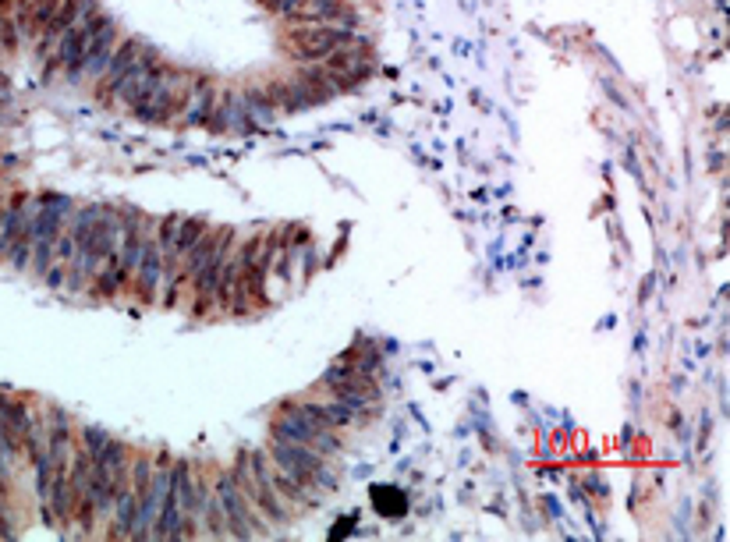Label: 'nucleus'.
Instances as JSON below:
<instances>
[{
    "label": "nucleus",
    "mask_w": 730,
    "mask_h": 542,
    "mask_svg": "<svg viewBox=\"0 0 730 542\" xmlns=\"http://www.w3.org/2000/svg\"><path fill=\"white\" fill-rule=\"evenodd\" d=\"M216 96H220L216 79H209V75H196V89H192V100H188V107H185L181 125L185 128L209 125V114H213V107H216Z\"/></svg>",
    "instance_id": "18"
},
{
    "label": "nucleus",
    "mask_w": 730,
    "mask_h": 542,
    "mask_svg": "<svg viewBox=\"0 0 730 542\" xmlns=\"http://www.w3.org/2000/svg\"><path fill=\"white\" fill-rule=\"evenodd\" d=\"M242 92V107H245V118H248V125L252 128H270L277 118H281V110L274 107V100L266 96V89L263 82H252L238 89Z\"/></svg>",
    "instance_id": "20"
},
{
    "label": "nucleus",
    "mask_w": 730,
    "mask_h": 542,
    "mask_svg": "<svg viewBox=\"0 0 730 542\" xmlns=\"http://www.w3.org/2000/svg\"><path fill=\"white\" fill-rule=\"evenodd\" d=\"M235 245H238V231H235V227H224L220 238H216V245H213V252H209V259L196 270V277L188 281V291H192V312H196V316H206V312L213 309L220 273H224V266H227V259H231Z\"/></svg>",
    "instance_id": "8"
},
{
    "label": "nucleus",
    "mask_w": 730,
    "mask_h": 542,
    "mask_svg": "<svg viewBox=\"0 0 730 542\" xmlns=\"http://www.w3.org/2000/svg\"><path fill=\"white\" fill-rule=\"evenodd\" d=\"M320 386H323L330 397H337L341 404H348L351 412H359L365 422H369V418H379V412H383V390H379L376 376L359 373L355 366H348V362H341V358L323 373Z\"/></svg>",
    "instance_id": "3"
},
{
    "label": "nucleus",
    "mask_w": 730,
    "mask_h": 542,
    "mask_svg": "<svg viewBox=\"0 0 730 542\" xmlns=\"http://www.w3.org/2000/svg\"><path fill=\"white\" fill-rule=\"evenodd\" d=\"M46 288H53V291H61L64 284H68V262H53L50 270H46Z\"/></svg>",
    "instance_id": "30"
},
{
    "label": "nucleus",
    "mask_w": 730,
    "mask_h": 542,
    "mask_svg": "<svg viewBox=\"0 0 730 542\" xmlns=\"http://www.w3.org/2000/svg\"><path fill=\"white\" fill-rule=\"evenodd\" d=\"M298 262H302V270H298V277L302 281H309L312 273H316V266H320V252H316V245H302V252H298Z\"/></svg>",
    "instance_id": "27"
},
{
    "label": "nucleus",
    "mask_w": 730,
    "mask_h": 542,
    "mask_svg": "<svg viewBox=\"0 0 730 542\" xmlns=\"http://www.w3.org/2000/svg\"><path fill=\"white\" fill-rule=\"evenodd\" d=\"M14 532H18V521H14V510H11V503H7V497H0V539H14Z\"/></svg>",
    "instance_id": "28"
},
{
    "label": "nucleus",
    "mask_w": 730,
    "mask_h": 542,
    "mask_svg": "<svg viewBox=\"0 0 730 542\" xmlns=\"http://www.w3.org/2000/svg\"><path fill=\"white\" fill-rule=\"evenodd\" d=\"M294 82L305 89L309 107H323V103H330V100L337 96V89L330 82V71H326L323 64H302V68L294 71Z\"/></svg>",
    "instance_id": "21"
},
{
    "label": "nucleus",
    "mask_w": 730,
    "mask_h": 542,
    "mask_svg": "<svg viewBox=\"0 0 730 542\" xmlns=\"http://www.w3.org/2000/svg\"><path fill=\"white\" fill-rule=\"evenodd\" d=\"M359 33L344 25H298L287 33V50L294 53L298 64H323L326 57L341 46H355Z\"/></svg>",
    "instance_id": "7"
},
{
    "label": "nucleus",
    "mask_w": 730,
    "mask_h": 542,
    "mask_svg": "<svg viewBox=\"0 0 730 542\" xmlns=\"http://www.w3.org/2000/svg\"><path fill=\"white\" fill-rule=\"evenodd\" d=\"M121 43V29H118V22H110L103 33H96L92 40L85 43V53H82V64H85V82H96L103 71H107V64H110V57H114V46Z\"/></svg>",
    "instance_id": "15"
},
{
    "label": "nucleus",
    "mask_w": 730,
    "mask_h": 542,
    "mask_svg": "<svg viewBox=\"0 0 730 542\" xmlns=\"http://www.w3.org/2000/svg\"><path fill=\"white\" fill-rule=\"evenodd\" d=\"M294 408L302 415H309L316 425L333 429V433H348V429H362L365 418L359 412H351L348 404H341L337 397H326V401H294Z\"/></svg>",
    "instance_id": "13"
},
{
    "label": "nucleus",
    "mask_w": 730,
    "mask_h": 542,
    "mask_svg": "<svg viewBox=\"0 0 730 542\" xmlns=\"http://www.w3.org/2000/svg\"><path fill=\"white\" fill-rule=\"evenodd\" d=\"M270 436H281V440H291V443L312 447V451H320L323 458H333V461L344 454V436L333 433V429L316 425L309 415H302V412L294 408V401L277 404V412L270 418Z\"/></svg>",
    "instance_id": "4"
},
{
    "label": "nucleus",
    "mask_w": 730,
    "mask_h": 542,
    "mask_svg": "<svg viewBox=\"0 0 730 542\" xmlns=\"http://www.w3.org/2000/svg\"><path fill=\"white\" fill-rule=\"evenodd\" d=\"M263 451H242L238 458H235V464H231V479L238 482V490L245 493V500L252 503L274 528H287L291 525V503L274 490V482L266 479V468H263Z\"/></svg>",
    "instance_id": "1"
},
{
    "label": "nucleus",
    "mask_w": 730,
    "mask_h": 542,
    "mask_svg": "<svg viewBox=\"0 0 730 542\" xmlns=\"http://www.w3.org/2000/svg\"><path fill=\"white\" fill-rule=\"evenodd\" d=\"M29 216H33L29 195H11V203H7V206H4V213H0V259H7L11 245H14V242H18V234L25 231Z\"/></svg>",
    "instance_id": "19"
},
{
    "label": "nucleus",
    "mask_w": 730,
    "mask_h": 542,
    "mask_svg": "<svg viewBox=\"0 0 730 542\" xmlns=\"http://www.w3.org/2000/svg\"><path fill=\"white\" fill-rule=\"evenodd\" d=\"M266 89V96L274 100V107L281 110V114H298V110H309V96H305V89L294 82V75L291 79H266L263 82Z\"/></svg>",
    "instance_id": "22"
},
{
    "label": "nucleus",
    "mask_w": 730,
    "mask_h": 542,
    "mask_svg": "<svg viewBox=\"0 0 730 542\" xmlns=\"http://www.w3.org/2000/svg\"><path fill=\"white\" fill-rule=\"evenodd\" d=\"M0 213H4V206H0Z\"/></svg>",
    "instance_id": "32"
},
{
    "label": "nucleus",
    "mask_w": 730,
    "mask_h": 542,
    "mask_svg": "<svg viewBox=\"0 0 730 542\" xmlns=\"http://www.w3.org/2000/svg\"><path fill=\"white\" fill-rule=\"evenodd\" d=\"M110 22H114V18H110V14H107V11L100 7V11L85 14L79 25H72V29H68V33H64L61 40L53 43V53H50V64H46V79H50V75H53V71L61 68L68 82L79 85L82 79H85V64H82L85 43L92 40L96 33H103V29H107Z\"/></svg>",
    "instance_id": "5"
},
{
    "label": "nucleus",
    "mask_w": 730,
    "mask_h": 542,
    "mask_svg": "<svg viewBox=\"0 0 730 542\" xmlns=\"http://www.w3.org/2000/svg\"><path fill=\"white\" fill-rule=\"evenodd\" d=\"M22 33H18V29H14V22H11V14H7V18H4V25H0V50H4V53H7V57H14V53H18V50H22Z\"/></svg>",
    "instance_id": "26"
},
{
    "label": "nucleus",
    "mask_w": 730,
    "mask_h": 542,
    "mask_svg": "<svg viewBox=\"0 0 730 542\" xmlns=\"http://www.w3.org/2000/svg\"><path fill=\"white\" fill-rule=\"evenodd\" d=\"M142 50H146V43L139 40V36H121V43L114 46V57H110L107 71L92 82V96H96L103 107H114V103H118V96H121V89H124V82H128V75H131V68H135V61L142 57Z\"/></svg>",
    "instance_id": "10"
},
{
    "label": "nucleus",
    "mask_w": 730,
    "mask_h": 542,
    "mask_svg": "<svg viewBox=\"0 0 730 542\" xmlns=\"http://www.w3.org/2000/svg\"><path fill=\"white\" fill-rule=\"evenodd\" d=\"M14 273H25L29 270V262H33V216H29V223H25V231L18 234V242L11 245L7 252V259H4Z\"/></svg>",
    "instance_id": "24"
},
{
    "label": "nucleus",
    "mask_w": 730,
    "mask_h": 542,
    "mask_svg": "<svg viewBox=\"0 0 730 542\" xmlns=\"http://www.w3.org/2000/svg\"><path fill=\"white\" fill-rule=\"evenodd\" d=\"M11 7H14V0H0V11H4V14H11Z\"/></svg>",
    "instance_id": "31"
},
{
    "label": "nucleus",
    "mask_w": 730,
    "mask_h": 542,
    "mask_svg": "<svg viewBox=\"0 0 730 542\" xmlns=\"http://www.w3.org/2000/svg\"><path fill=\"white\" fill-rule=\"evenodd\" d=\"M36 415H40V408H33L29 401L11 397V394H0V429H7L18 443H25V436H29ZM22 451H25V447H22Z\"/></svg>",
    "instance_id": "17"
},
{
    "label": "nucleus",
    "mask_w": 730,
    "mask_h": 542,
    "mask_svg": "<svg viewBox=\"0 0 730 542\" xmlns=\"http://www.w3.org/2000/svg\"><path fill=\"white\" fill-rule=\"evenodd\" d=\"M153 223L157 216H149L146 223V238H142V259L135 266V277L128 284L131 298L139 305H160V291H163V252L157 245V234H153Z\"/></svg>",
    "instance_id": "9"
},
{
    "label": "nucleus",
    "mask_w": 730,
    "mask_h": 542,
    "mask_svg": "<svg viewBox=\"0 0 730 542\" xmlns=\"http://www.w3.org/2000/svg\"><path fill=\"white\" fill-rule=\"evenodd\" d=\"M209 131L213 135H224V131H242V128H252L248 125V118H245V107H242V92L238 89H220V96H216V107H213V114H209Z\"/></svg>",
    "instance_id": "16"
},
{
    "label": "nucleus",
    "mask_w": 730,
    "mask_h": 542,
    "mask_svg": "<svg viewBox=\"0 0 730 542\" xmlns=\"http://www.w3.org/2000/svg\"><path fill=\"white\" fill-rule=\"evenodd\" d=\"M213 493L220 500V510L227 518V536L235 539H252V536H270L274 525L245 500V493L238 490V482L231 479V471H220L216 482H213Z\"/></svg>",
    "instance_id": "6"
},
{
    "label": "nucleus",
    "mask_w": 730,
    "mask_h": 542,
    "mask_svg": "<svg viewBox=\"0 0 730 542\" xmlns=\"http://www.w3.org/2000/svg\"><path fill=\"white\" fill-rule=\"evenodd\" d=\"M266 11H274V14H281V18H287V14H294V11H302L309 0H259Z\"/></svg>",
    "instance_id": "29"
},
{
    "label": "nucleus",
    "mask_w": 730,
    "mask_h": 542,
    "mask_svg": "<svg viewBox=\"0 0 730 542\" xmlns=\"http://www.w3.org/2000/svg\"><path fill=\"white\" fill-rule=\"evenodd\" d=\"M57 7H61V0H36V7H33V33H36V40H40L43 29L53 22Z\"/></svg>",
    "instance_id": "25"
},
{
    "label": "nucleus",
    "mask_w": 730,
    "mask_h": 542,
    "mask_svg": "<svg viewBox=\"0 0 730 542\" xmlns=\"http://www.w3.org/2000/svg\"><path fill=\"white\" fill-rule=\"evenodd\" d=\"M263 454H266V451H263ZM263 468H266V479L274 482V490H277L294 510H309V507H320V503H323V493H320V490H312V486L298 482L294 475L281 471L270 458H263Z\"/></svg>",
    "instance_id": "14"
},
{
    "label": "nucleus",
    "mask_w": 730,
    "mask_h": 542,
    "mask_svg": "<svg viewBox=\"0 0 730 542\" xmlns=\"http://www.w3.org/2000/svg\"><path fill=\"white\" fill-rule=\"evenodd\" d=\"M206 227H209V223H206L203 216H181V223H178V238H174V255L185 259V252L203 238Z\"/></svg>",
    "instance_id": "23"
},
{
    "label": "nucleus",
    "mask_w": 730,
    "mask_h": 542,
    "mask_svg": "<svg viewBox=\"0 0 730 542\" xmlns=\"http://www.w3.org/2000/svg\"><path fill=\"white\" fill-rule=\"evenodd\" d=\"M266 458L274 461L281 471L294 475L298 482L320 490L323 497L341 490V475L333 468V458H323L312 447H302V443H291V440H281V436H270L266 440Z\"/></svg>",
    "instance_id": "2"
},
{
    "label": "nucleus",
    "mask_w": 730,
    "mask_h": 542,
    "mask_svg": "<svg viewBox=\"0 0 730 542\" xmlns=\"http://www.w3.org/2000/svg\"><path fill=\"white\" fill-rule=\"evenodd\" d=\"M92 11H100V0H61V7H57V14H53V22L43 29L40 40H36L40 57H50V53H53V43L61 40V36H64L72 25H79L85 14H92Z\"/></svg>",
    "instance_id": "12"
},
{
    "label": "nucleus",
    "mask_w": 730,
    "mask_h": 542,
    "mask_svg": "<svg viewBox=\"0 0 730 542\" xmlns=\"http://www.w3.org/2000/svg\"><path fill=\"white\" fill-rule=\"evenodd\" d=\"M72 213H75V203L68 195H53V192L40 195L33 203V242H57Z\"/></svg>",
    "instance_id": "11"
}]
</instances>
